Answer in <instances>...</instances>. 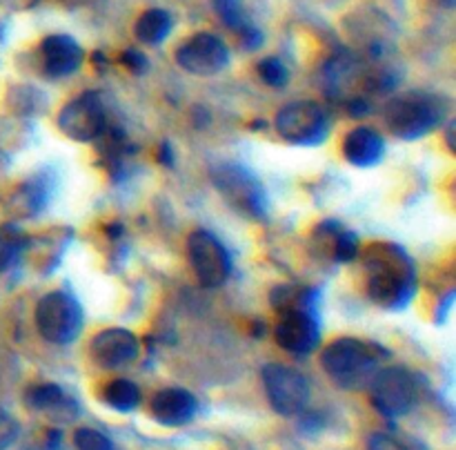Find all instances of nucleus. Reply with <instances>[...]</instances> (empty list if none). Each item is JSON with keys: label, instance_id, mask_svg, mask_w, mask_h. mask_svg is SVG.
Returning <instances> with one entry per match:
<instances>
[{"label": "nucleus", "instance_id": "f257e3e1", "mask_svg": "<svg viewBox=\"0 0 456 450\" xmlns=\"http://www.w3.org/2000/svg\"><path fill=\"white\" fill-rule=\"evenodd\" d=\"M365 267L368 294L374 303L387 310H401L408 306L417 288V274L403 250L390 243L377 245L370 252Z\"/></svg>", "mask_w": 456, "mask_h": 450}, {"label": "nucleus", "instance_id": "f03ea898", "mask_svg": "<svg viewBox=\"0 0 456 450\" xmlns=\"http://www.w3.org/2000/svg\"><path fill=\"white\" fill-rule=\"evenodd\" d=\"M383 356L386 352L381 348H374L372 343L341 337L325 348L321 355V365L341 388L361 390V388H368L374 374L381 370L379 365Z\"/></svg>", "mask_w": 456, "mask_h": 450}, {"label": "nucleus", "instance_id": "7ed1b4c3", "mask_svg": "<svg viewBox=\"0 0 456 450\" xmlns=\"http://www.w3.org/2000/svg\"><path fill=\"white\" fill-rule=\"evenodd\" d=\"M445 114H448V102L426 92H410L392 98L383 110L387 129L405 141L426 136L445 119Z\"/></svg>", "mask_w": 456, "mask_h": 450}, {"label": "nucleus", "instance_id": "20e7f679", "mask_svg": "<svg viewBox=\"0 0 456 450\" xmlns=\"http://www.w3.org/2000/svg\"><path fill=\"white\" fill-rule=\"evenodd\" d=\"M83 307L62 290L45 294L36 306V325L47 341L56 346L71 343L83 330Z\"/></svg>", "mask_w": 456, "mask_h": 450}, {"label": "nucleus", "instance_id": "39448f33", "mask_svg": "<svg viewBox=\"0 0 456 450\" xmlns=\"http://www.w3.org/2000/svg\"><path fill=\"white\" fill-rule=\"evenodd\" d=\"M214 185L223 194V199L239 209L240 214L252 218H263L267 212L265 190L261 181L248 168L236 163H223L212 172Z\"/></svg>", "mask_w": 456, "mask_h": 450}, {"label": "nucleus", "instance_id": "423d86ee", "mask_svg": "<svg viewBox=\"0 0 456 450\" xmlns=\"http://www.w3.org/2000/svg\"><path fill=\"white\" fill-rule=\"evenodd\" d=\"M276 132L292 145H319L330 132V116L319 102H289L276 114Z\"/></svg>", "mask_w": 456, "mask_h": 450}, {"label": "nucleus", "instance_id": "0eeeda50", "mask_svg": "<svg viewBox=\"0 0 456 450\" xmlns=\"http://www.w3.org/2000/svg\"><path fill=\"white\" fill-rule=\"evenodd\" d=\"M372 404L383 417H403L417 401V381L405 368H381L368 386Z\"/></svg>", "mask_w": 456, "mask_h": 450}, {"label": "nucleus", "instance_id": "6e6552de", "mask_svg": "<svg viewBox=\"0 0 456 450\" xmlns=\"http://www.w3.org/2000/svg\"><path fill=\"white\" fill-rule=\"evenodd\" d=\"M263 386L272 408L285 417L303 413L310 401V383L298 370L283 364H270L263 368Z\"/></svg>", "mask_w": 456, "mask_h": 450}, {"label": "nucleus", "instance_id": "1a4fd4ad", "mask_svg": "<svg viewBox=\"0 0 456 450\" xmlns=\"http://www.w3.org/2000/svg\"><path fill=\"white\" fill-rule=\"evenodd\" d=\"M187 257L205 288H218L230 279L232 258L225 245L208 230L191 232L187 239Z\"/></svg>", "mask_w": 456, "mask_h": 450}, {"label": "nucleus", "instance_id": "9d476101", "mask_svg": "<svg viewBox=\"0 0 456 450\" xmlns=\"http://www.w3.org/2000/svg\"><path fill=\"white\" fill-rule=\"evenodd\" d=\"M58 127L71 141L89 143L105 132V107L96 92H85L58 114Z\"/></svg>", "mask_w": 456, "mask_h": 450}, {"label": "nucleus", "instance_id": "9b49d317", "mask_svg": "<svg viewBox=\"0 0 456 450\" xmlns=\"http://www.w3.org/2000/svg\"><path fill=\"white\" fill-rule=\"evenodd\" d=\"M176 62L196 76H214L230 62L225 43L214 34H196L178 47Z\"/></svg>", "mask_w": 456, "mask_h": 450}, {"label": "nucleus", "instance_id": "f8f14e48", "mask_svg": "<svg viewBox=\"0 0 456 450\" xmlns=\"http://www.w3.org/2000/svg\"><path fill=\"white\" fill-rule=\"evenodd\" d=\"M274 337L276 343L292 355L307 356L319 346V321H316L314 310L281 312Z\"/></svg>", "mask_w": 456, "mask_h": 450}, {"label": "nucleus", "instance_id": "ddd939ff", "mask_svg": "<svg viewBox=\"0 0 456 450\" xmlns=\"http://www.w3.org/2000/svg\"><path fill=\"white\" fill-rule=\"evenodd\" d=\"M89 355H92V361L96 365L114 370L136 359L138 341L129 330L107 328L92 339V343H89Z\"/></svg>", "mask_w": 456, "mask_h": 450}, {"label": "nucleus", "instance_id": "4468645a", "mask_svg": "<svg viewBox=\"0 0 456 450\" xmlns=\"http://www.w3.org/2000/svg\"><path fill=\"white\" fill-rule=\"evenodd\" d=\"M40 61L45 74L52 78H62L78 70L83 62V49L71 36H49L40 45Z\"/></svg>", "mask_w": 456, "mask_h": 450}, {"label": "nucleus", "instance_id": "2eb2a0df", "mask_svg": "<svg viewBox=\"0 0 456 450\" xmlns=\"http://www.w3.org/2000/svg\"><path fill=\"white\" fill-rule=\"evenodd\" d=\"M25 401L31 410L47 414L53 421H71L78 417L76 401L58 383H36L25 392Z\"/></svg>", "mask_w": 456, "mask_h": 450}, {"label": "nucleus", "instance_id": "dca6fc26", "mask_svg": "<svg viewBox=\"0 0 456 450\" xmlns=\"http://www.w3.org/2000/svg\"><path fill=\"white\" fill-rule=\"evenodd\" d=\"M196 410V397L183 388H165L151 399V414L163 426H185L194 419Z\"/></svg>", "mask_w": 456, "mask_h": 450}, {"label": "nucleus", "instance_id": "f3484780", "mask_svg": "<svg viewBox=\"0 0 456 450\" xmlns=\"http://www.w3.org/2000/svg\"><path fill=\"white\" fill-rule=\"evenodd\" d=\"M343 154L356 168H372L386 154V141L372 127H356L343 138Z\"/></svg>", "mask_w": 456, "mask_h": 450}, {"label": "nucleus", "instance_id": "a211bd4d", "mask_svg": "<svg viewBox=\"0 0 456 450\" xmlns=\"http://www.w3.org/2000/svg\"><path fill=\"white\" fill-rule=\"evenodd\" d=\"M172 29V16L165 9H147L134 25V34L141 43L159 45Z\"/></svg>", "mask_w": 456, "mask_h": 450}, {"label": "nucleus", "instance_id": "6ab92c4d", "mask_svg": "<svg viewBox=\"0 0 456 450\" xmlns=\"http://www.w3.org/2000/svg\"><path fill=\"white\" fill-rule=\"evenodd\" d=\"M102 399L110 408L118 410V413H129V410L138 408V404H141V390L129 379H116V381H110L105 386Z\"/></svg>", "mask_w": 456, "mask_h": 450}, {"label": "nucleus", "instance_id": "aec40b11", "mask_svg": "<svg viewBox=\"0 0 456 450\" xmlns=\"http://www.w3.org/2000/svg\"><path fill=\"white\" fill-rule=\"evenodd\" d=\"M27 245V236L22 230L12 223L0 225V272H7L20 257L22 248Z\"/></svg>", "mask_w": 456, "mask_h": 450}, {"label": "nucleus", "instance_id": "412c9836", "mask_svg": "<svg viewBox=\"0 0 456 450\" xmlns=\"http://www.w3.org/2000/svg\"><path fill=\"white\" fill-rule=\"evenodd\" d=\"M214 7H216L218 16H221L223 20L227 22V25L234 27L239 34H243L248 27H252L248 22V18H245V12H243V4H240V0H214Z\"/></svg>", "mask_w": 456, "mask_h": 450}, {"label": "nucleus", "instance_id": "4be33fe9", "mask_svg": "<svg viewBox=\"0 0 456 450\" xmlns=\"http://www.w3.org/2000/svg\"><path fill=\"white\" fill-rule=\"evenodd\" d=\"M258 76H261L270 87H283L289 78L288 70H285V65L279 58H263V61L258 62Z\"/></svg>", "mask_w": 456, "mask_h": 450}, {"label": "nucleus", "instance_id": "5701e85b", "mask_svg": "<svg viewBox=\"0 0 456 450\" xmlns=\"http://www.w3.org/2000/svg\"><path fill=\"white\" fill-rule=\"evenodd\" d=\"M74 444L78 450H111L110 437L94 428H78L74 435Z\"/></svg>", "mask_w": 456, "mask_h": 450}, {"label": "nucleus", "instance_id": "b1692460", "mask_svg": "<svg viewBox=\"0 0 456 450\" xmlns=\"http://www.w3.org/2000/svg\"><path fill=\"white\" fill-rule=\"evenodd\" d=\"M356 254H359V239L352 232H337L334 234V258L338 263H347L354 261Z\"/></svg>", "mask_w": 456, "mask_h": 450}, {"label": "nucleus", "instance_id": "393cba45", "mask_svg": "<svg viewBox=\"0 0 456 450\" xmlns=\"http://www.w3.org/2000/svg\"><path fill=\"white\" fill-rule=\"evenodd\" d=\"M16 435H18L16 419H13L12 414H9L7 410L0 405V450H4L7 446H12L13 439H16Z\"/></svg>", "mask_w": 456, "mask_h": 450}, {"label": "nucleus", "instance_id": "a878e982", "mask_svg": "<svg viewBox=\"0 0 456 450\" xmlns=\"http://www.w3.org/2000/svg\"><path fill=\"white\" fill-rule=\"evenodd\" d=\"M123 65L127 67L129 71H134V74H142V71L147 70V58L142 56L138 49H127V52L123 53Z\"/></svg>", "mask_w": 456, "mask_h": 450}, {"label": "nucleus", "instance_id": "bb28decb", "mask_svg": "<svg viewBox=\"0 0 456 450\" xmlns=\"http://www.w3.org/2000/svg\"><path fill=\"white\" fill-rule=\"evenodd\" d=\"M370 450H408L403 444H399L396 439H392L390 435H383V432H377V435L370 437Z\"/></svg>", "mask_w": 456, "mask_h": 450}, {"label": "nucleus", "instance_id": "cd10ccee", "mask_svg": "<svg viewBox=\"0 0 456 450\" xmlns=\"http://www.w3.org/2000/svg\"><path fill=\"white\" fill-rule=\"evenodd\" d=\"M160 160H163V163H172V156H169V147L167 145H163V154H160Z\"/></svg>", "mask_w": 456, "mask_h": 450}, {"label": "nucleus", "instance_id": "c85d7f7f", "mask_svg": "<svg viewBox=\"0 0 456 450\" xmlns=\"http://www.w3.org/2000/svg\"><path fill=\"white\" fill-rule=\"evenodd\" d=\"M25 4H29V0H25Z\"/></svg>", "mask_w": 456, "mask_h": 450}]
</instances>
